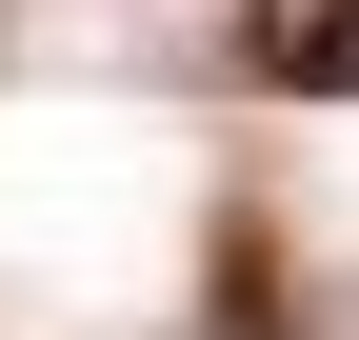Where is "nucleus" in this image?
<instances>
[{"label": "nucleus", "mask_w": 359, "mask_h": 340, "mask_svg": "<svg viewBox=\"0 0 359 340\" xmlns=\"http://www.w3.org/2000/svg\"><path fill=\"white\" fill-rule=\"evenodd\" d=\"M240 80H280V100H359V0H259V20H240Z\"/></svg>", "instance_id": "obj_1"}]
</instances>
